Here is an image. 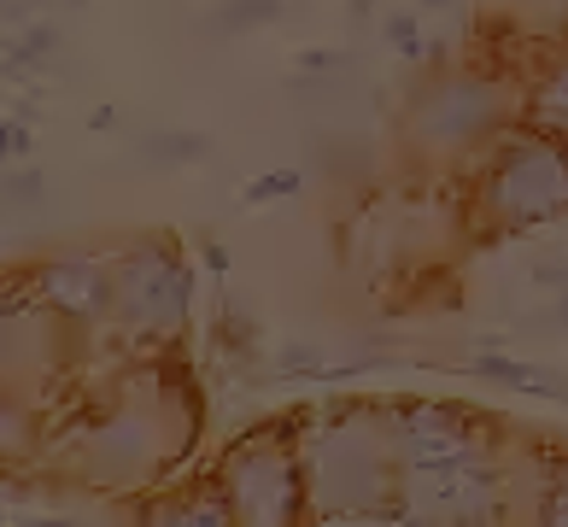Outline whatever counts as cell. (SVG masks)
<instances>
[{"label":"cell","instance_id":"6da1fadb","mask_svg":"<svg viewBox=\"0 0 568 527\" xmlns=\"http://www.w3.org/2000/svg\"><path fill=\"white\" fill-rule=\"evenodd\" d=\"M200 405L182 369H146V387H130L112 411L82 422L71 469L94 493H141L164 480V469L194 446Z\"/></svg>","mask_w":568,"mask_h":527},{"label":"cell","instance_id":"7a4b0ae2","mask_svg":"<svg viewBox=\"0 0 568 527\" xmlns=\"http://www.w3.org/2000/svg\"><path fill=\"white\" fill-rule=\"evenodd\" d=\"M300 457H305L311 521H405V510H398V457L382 405L305 416Z\"/></svg>","mask_w":568,"mask_h":527},{"label":"cell","instance_id":"3957f363","mask_svg":"<svg viewBox=\"0 0 568 527\" xmlns=\"http://www.w3.org/2000/svg\"><path fill=\"white\" fill-rule=\"evenodd\" d=\"M194 316V264L182 259L176 241L141 235L112 252V323L118 341L130 346H176Z\"/></svg>","mask_w":568,"mask_h":527},{"label":"cell","instance_id":"277c9868","mask_svg":"<svg viewBox=\"0 0 568 527\" xmlns=\"http://www.w3.org/2000/svg\"><path fill=\"white\" fill-rule=\"evenodd\" d=\"M568 211V141L539 130H504L475 182V217L498 235L545 229Z\"/></svg>","mask_w":568,"mask_h":527},{"label":"cell","instance_id":"5b68a950","mask_svg":"<svg viewBox=\"0 0 568 527\" xmlns=\"http://www.w3.org/2000/svg\"><path fill=\"white\" fill-rule=\"evenodd\" d=\"M300 416H282L276 428H252L246 439L223 452L217 480L235 521L246 527H293L311 521V493H305V457H300Z\"/></svg>","mask_w":568,"mask_h":527},{"label":"cell","instance_id":"8992f818","mask_svg":"<svg viewBox=\"0 0 568 527\" xmlns=\"http://www.w3.org/2000/svg\"><path fill=\"white\" fill-rule=\"evenodd\" d=\"M510 130V89L487 71H439L405 112V135L428 159H463Z\"/></svg>","mask_w":568,"mask_h":527},{"label":"cell","instance_id":"52a82bcc","mask_svg":"<svg viewBox=\"0 0 568 527\" xmlns=\"http://www.w3.org/2000/svg\"><path fill=\"white\" fill-rule=\"evenodd\" d=\"M398 510H405V521L480 527L504 521L510 493H504L498 457H469V463H439V469H398Z\"/></svg>","mask_w":568,"mask_h":527},{"label":"cell","instance_id":"ba28073f","mask_svg":"<svg viewBox=\"0 0 568 527\" xmlns=\"http://www.w3.org/2000/svg\"><path fill=\"white\" fill-rule=\"evenodd\" d=\"M393 457L398 469H439V463H469L493 457V434L480 428V416L457 405H434V398H405V405H382Z\"/></svg>","mask_w":568,"mask_h":527},{"label":"cell","instance_id":"9c48e42d","mask_svg":"<svg viewBox=\"0 0 568 527\" xmlns=\"http://www.w3.org/2000/svg\"><path fill=\"white\" fill-rule=\"evenodd\" d=\"M30 287L77 334L112 323V259H100V252H53L30 270Z\"/></svg>","mask_w":568,"mask_h":527},{"label":"cell","instance_id":"30bf717a","mask_svg":"<svg viewBox=\"0 0 568 527\" xmlns=\"http://www.w3.org/2000/svg\"><path fill=\"white\" fill-rule=\"evenodd\" d=\"M0 282H7V276H0ZM53 323H59V316L36 300L30 270H24V276H12V287H0V387L48 357Z\"/></svg>","mask_w":568,"mask_h":527},{"label":"cell","instance_id":"8fae6325","mask_svg":"<svg viewBox=\"0 0 568 527\" xmlns=\"http://www.w3.org/2000/svg\"><path fill=\"white\" fill-rule=\"evenodd\" d=\"M146 521L153 527H229L235 521V504H229L223 480H194L182 493H159L146 504Z\"/></svg>","mask_w":568,"mask_h":527},{"label":"cell","instance_id":"7c38bea8","mask_svg":"<svg viewBox=\"0 0 568 527\" xmlns=\"http://www.w3.org/2000/svg\"><path fill=\"white\" fill-rule=\"evenodd\" d=\"M469 375L493 387H516V393H534V398H557L568 405V382L557 369H539V364H521V357H504V352H475L469 357Z\"/></svg>","mask_w":568,"mask_h":527},{"label":"cell","instance_id":"4fadbf2b","mask_svg":"<svg viewBox=\"0 0 568 527\" xmlns=\"http://www.w3.org/2000/svg\"><path fill=\"white\" fill-rule=\"evenodd\" d=\"M521 112H528V130L568 141V53H557L551 65H545V71L528 82V100H521Z\"/></svg>","mask_w":568,"mask_h":527},{"label":"cell","instance_id":"5bb4252c","mask_svg":"<svg viewBox=\"0 0 568 527\" xmlns=\"http://www.w3.org/2000/svg\"><path fill=\"white\" fill-rule=\"evenodd\" d=\"M59 48V24H48V18H36V24H18V36L7 41V53H0V71L7 77H24L36 65H48Z\"/></svg>","mask_w":568,"mask_h":527},{"label":"cell","instance_id":"9a60e30c","mask_svg":"<svg viewBox=\"0 0 568 527\" xmlns=\"http://www.w3.org/2000/svg\"><path fill=\"white\" fill-rule=\"evenodd\" d=\"M30 446H36V416H30V405L0 387V475H7L18 457H30Z\"/></svg>","mask_w":568,"mask_h":527},{"label":"cell","instance_id":"2e32d148","mask_svg":"<svg viewBox=\"0 0 568 527\" xmlns=\"http://www.w3.org/2000/svg\"><path fill=\"white\" fill-rule=\"evenodd\" d=\"M282 18V0H223L212 12V30L223 36H241V30H258V24H276Z\"/></svg>","mask_w":568,"mask_h":527},{"label":"cell","instance_id":"e0dca14e","mask_svg":"<svg viewBox=\"0 0 568 527\" xmlns=\"http://www.w3.org/2000/svg\"><path fill=\"white\" fill-rule=\"evenodd\" d=\"M382 36H387V48L405 59V65H423V59L434 53V41L423 36V18H416V12H387Z\"/></svg>","mask_w":568,"mask_h":527},{"label":"cell","instance_id":"ac0fdd59","mask_svg":"<svg viewBox=\"0 0 568 527\" xmlns=\"http://www.w3.org/2000/svg\"><path fill=\"white\" fill-rule=\"evenodd\" d=\"M141 159L146 164H200V159H212V141L205 135H146Z\"/></svg>","mask_w":568,"mask_h":527},{"label":"cell","instance_id":"d6986e66","mask_svg":"<svg viewBox=\"0 0 568 527\" xmlns=\"http://www.w3.org/2000/svg\"><path fill=\"white\" fill-rule=\"evenodd\" d=\"M300 188H305V176H300V171H287V164H282V171H264V176H252V182L241 188V205H276V200H293Z\"/></svg>","mask_w":568,"mask_h":527},{"label":"cell","instance_id":"ffe728a7","mask_svg":"<svg viewBox=\"0 0 568 527\" xmlns=\"http://www.w3.org/2000/svg\"><path fill=\"white\" fill-rule=\"evenodd\" d=\"M323 352L311 346V341H300V346H282V357H276V375L282 382H323Z\"/></svg>","mask_w":568,"mask_h":527},{"label":"cell","instance_id":"44dd1931","mask_svg":"<svg viewBox=\"0 0 568 527\" xmlns=\"http://www.w3.org/2000/svg\"><path fill=\"white\" fill-rule=\"evenodd\" d=\"M539 521H545V527H568V457L557 463V475H551V493L539 498Z\"/></svg>","mask_w":568,"mask_h":527},{"label":"cell","instance_id":"7402d4cb","mask_svg":"<svg viewBox=\"0 0 568 527\" xmlns=\"http://www.w3.org/2000/svg\"><path fill=\"white\" fill-rule=\"evenodd\" d=\"M0 200H7V205H41V171H36V164H24L18 176H7Z\"/></svg>","mask_w":568,"mask_h":527},{"label":"cell","instance_id":"603a6c76","mask_svg":"<svg viewBox=\"0 0 568 527\" xmlns=\"http://www.w3.org/2000/svg\"><path fill=\"white\" fill-rule=\"evenodd\" d=\"M352 53L346 48H300V71L305 77H323V71H346Z\"/></svg>","mask_w":568,"mask_h":527},{"label":"cell","instance_id":"cb8c5ba5","mask_svg":"<svg viewBox=\"0 0 568 527\" xmlns=\"http://www.w3.org/2000/svg\"><path fill=\"white\" fill-rule=\"evenodd\" d=\"M217 346H252V323H241V316H217Z\"/></svg>","mask_w":568,"mask_h":527},{"label":"cell","instance_id":"d4e9b609","mask_svg":"<svg viewBox=\"0 0 568 527\" xmlns=\"http://www.w3.org/2000/svg\"><path fill=\"white\" fill-rule=\"evenodd\" d=\"M200 259H205V270H212L217 282L229 276V264H235V259H229V246H223V241H205V246H200Z\"/></svg>","mask_w":568,"mask_h":527},{"label":"cell","instance_id":"484cf974","mask_svg":"<svg viewBox=\"0 0 568 527\" xmlns=\"http://www.w3.org/2000/svg\"><path fill=\"white\" fill-rule=\"evenodd\" d=\"M112 123H118L112 105H94V112H89V130H112Z\"/></svg>","mask_w":568,"mask_h":527},{"label":"cell","instance_id":"4316f807","mask_svg":"<svg viewBox=\"0 0 568 527\" xmlns=\"http://www.w3.org/2000/svg\"><path fill=\"white\" fill-rule=\"evenodd\" d=\"M0 164H12V118H0Z\"/></svg>","mask_w":568,"mask_h":527},{"label":"cell","instance_id":"83f0119b","mask_svg":"<svg viewBox=\"0 0 568 527\" xmlns=\"http://www.w3.org/2000/svg\"><path fill=\"white\" fill-rule=\"evenodd\" d=\"M416 7H423V12H446L452 0H416Z\"/></svg>","mask_w":568,"mask_h":527},{"label":"cell","instance_id":"f1b7e54d","mask_svg":"<svg viewBox=\"0 0 568 527\" xmlns=\"http://www.w3.org/2000/svg\"><path fill=\"white\" fill-rule=\"evenodd\" d=\"M71 7H82V0H71Z\"/></svg>","mask_w":568,"mask_h":527},{"label":"cell","instance_id":"f546056e","mask_svg":"<svg viewBox=\"0 0 568 527\" xmlns=\"http://www.w3.org/2000/svg\"><path fill=\"white\" fill-rule=\"evenodd\" d=\"M0 521H7V510H0Z\"/></svg>","mask_w":568,"mask_h":527}]
</instances>
